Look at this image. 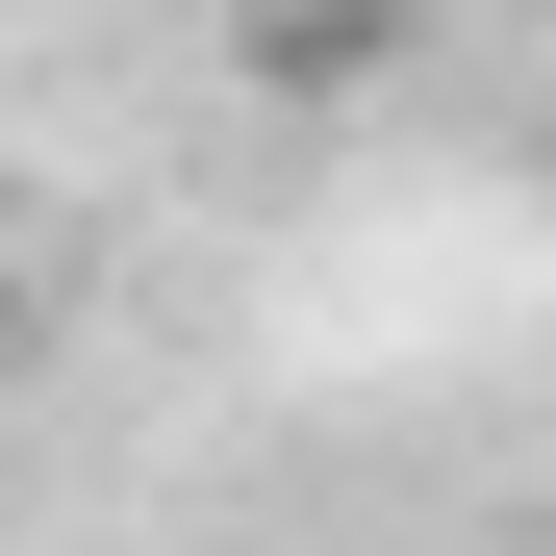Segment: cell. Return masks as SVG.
Wrapping results in <instances>:
<instances>
[{
  "label": "cell",
  "instance_id": "1",
  "mask_svg": "<svg viewBox=\"0 0 556 556\" xmlns=\"http://www.w3.org/2000/svg\"><path fill=\"white\" fill-rule=\"evenodd\" d=\"M26 329H51V253H26V203H0V380H26Z\"/></svg>",
  "mask_w": 556,
  "mask_h": 556
}]
</instances>
